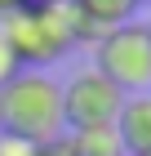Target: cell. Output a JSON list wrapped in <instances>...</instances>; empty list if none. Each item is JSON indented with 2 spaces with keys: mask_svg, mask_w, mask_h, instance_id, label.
<instances>
[{
  "mask_svg": "<svg viewBox=\"0 0 151 156\" xmlns=\"http://www.w3.org/2000/svg\"><path fill=\"white\" fill-rule=\"evenodd\" d=\"M36 156H67V147H62V138H58V143H45V147H36Z\"/></svg>",
  "mask_w": 151,
  "mask_h": 156,
  "instance_id": "obj_10",
  "label": "cell"
},
{
  "mask_svg": "<svg viewBox=\"0 0 151 156\" xmlns=\"http://www.w3.org/2000/svg\"><path fill=\"white\" fill-rule=\"evenodd\" d=\"M147 5H151V0H147Z\"/></svg>",
  "mask_w": 151,
  "mask_h": 156,
  "instance_id": "obj_14",
  "label": "cell"
},
{
  "mask_svg": "<svg viewBox=\"0 0 151 156\" xmlns=\"http://www.w3.org/2000/svg\"><path fill=\"white\" fill-rule=\"evenodd\" d=\"M147 156H151V152H147Z\"/></svg>",
  "mask_w": 151,
  "mask_h": 156,
  "instance_id": "obj_15",
  "label": "cell"
},
{
  "mask_svg": "<svg viewBox=\"0 0 151 156\" xmlns=\"http://www.w3.org/2000/svg\"><path fill=\"white\" fill-rule=\"evenodd\" d=\"M62 147H67V156H129L125 143H120L116 120H111V125H80V129H67L62 134Z\"/></svg>",
  "mask_w": 151,
  "mask_h": 156,
  "instance_id": "obj_7",
  "label": "cell"
},
{
  "mask_svg": "<svg viewBox=\"0 0 151 156\" xmlns=\"http://www.w3.org/2000/svg\"><path fill=\"white\" fill-rule=\"evenodd\" d=\"M22 72V62H18V54H13V45L5 40V31H0V85H9L13 76Z\"/></svg>",
  "mask_w": 151,
  "mask_h": 156,
  "instance_id": "obj_8",
  "label": "cell"
},
{
  "mask_svg": "<svg viewBox=\"0 0 151 156\" xmlns=\"http://www.w3.org/2000/svg\"><path fill=\"white\" fill-rule=\"evenodd\" d=\"M27 5H53V0H27Z\"/></svg>",
  "mask_w": 151,
  "mask_h": 156,
  "instance_id": "obj_12",
  "label": "cell"
},
{
  "mask_svg": "<svg viewBox=\"0 0 151 156\" xmlns=\"http://www.w3.org/2000/svg\"><path fill=\"white\" fill-rule=\"evenodd\" d=\"M116 129H120V143H125L129 156L151 152V89L147 94H125V103L116 112Z\"/></svg>",
  "mask_w": 151,
  "mask_h": 156,
  "instance_id": "obj_6",
  "label": "cell"
},
{
  "mask_svg": "<svg viewBox=\"0 0 151 156\" xmlns=\"http://www.w3.org/2000/svg\"><path fill=\"white\" fill-rule=\"evenodd\" d=\"M0 31H5V40L13 45L18 62H22V67H40V72L80 45V40H76V9H71V0L18 5V9L0 13Z\"/></svg>",
  "mask_w": 151,
  "mask_h": 156,
  "instance_id": "obj_2",
  "label": "cell"
},
{
  "mask_svg": "<svg viewBox=\"0 0 151 156\" xmlns=\"http://www.w3.org/2000/svg\"><path fill=\"white\" fill-rule=\"evenodd\" d=\"M18 5H27V0H0V13H9V9H18Z\"/></svg>",
  "mask_w": 151,
  "mask_h": 156,
  "instance_id": "obj_11",
  "label": "cell"
},
{
  "mask_svg": "<svg viewBox=\"0 0 151 156\" xmlns=\"http://www.w3.org/2000/svg\"><path fill=\"white\" fill-rule=\"evenodd\" d=\"M125 103L116 85L107 80L98 67H80L62 80V120L67 129H80V125H111Z\"/></svg>",
  "mask_w": 151,
  "mask_h": 156,
  "instance_id": "obj_4",
  "label": "cell"
},
{
  "mask_svg": "<svg viewBox=\"0 0 151 156\" xmlns=\"http://www.w3.org/2000/svg\"><path fill=\"white\" fill-rule=\"evenodd\" d=\"M0 156H36V143L13 138V134H0Z\"/></svg>",
  "mask_w": 151,
  "mask_h": 156,
  "instance_id": "obj_9",
  "label": "cell"
},
{
  "mask_svg": "<svg viewBox=\"0 0 151 156\" xmlns=\"http://www.w3.org/2000/svg\"><path fill=\"white\" fill-rule=\"evenodd\" d=\"M142 0H71V9H76V40H98L111 31V27L129 23L133 9H138Z\"/></svg>",
  "mask_w": 151,
  "mask_h": 156,
  "instance_id": "obj_5",
  "label": "cell"
},
{
  "mask_svg": "<svg viewBox=\"0 0 151 156\" xmlns=\"http://www.w3.org/2000/svg\"><path fill=\"white\" fill-rule=\"evenodd\" d=\"M0 134L27 138L36 147L58 143L67 134V120H62V80L40 72V67H22L9 85H0Z\"/></svg>",
  "mask_w": 151,
  "mask_h": 156,
  "instance_id": "obj_1",
  "label": "cell"
},
{
  "mask_svg": "<svg viewBox=\"0 0 151 156\" xmlns=\"http://www.w3.org/2000/svg\"><path fill=\"white\" fill-rule=\"evenodd\" d=\"M93 67L116 85L120 94H147L151 89V31L147 23H120L93 45Z\"/></svg>",
  "mask_w": 151,
  "mask_h": 156,
  "instance_id": "obj_3",
  "label": "cell"
},
{
  "mask_svg": "<svg viewBox=\"0 0 151 156\" xmlns=\"http://www.w3.org/2000/svg\"><path fill=\"white\" fill-rule=\"evenodd\" d=\"M147 31H151V23H147Z\"/></svg>",
  "mask_w": 151,
  "mask_h": 156,
  "instance_id": "obj_13",
  "label": "cell"
}]
</instances>
